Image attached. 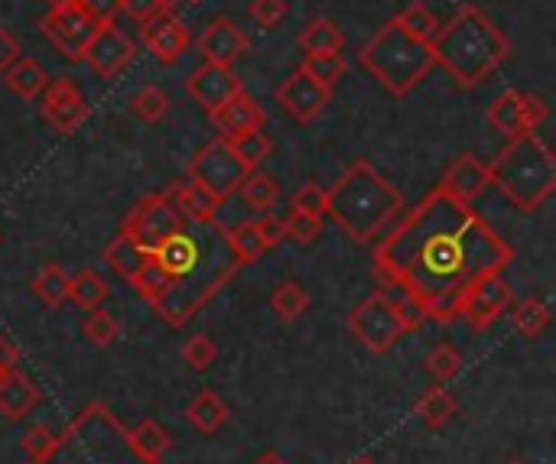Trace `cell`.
Wrapping results in <instances>:
<instances>
[{"label":"cell","instance_id":"obj_56","mask_svg":"<svg viewBox=\"0 0 556 464\" xmlns=\"http://www.w3.org/2000/svg\"><path fill=\"white\" fill-rule=\"evenodd\" d=\"M352 464H378V462H375V459H365V455H362V459H355Z\"/></svg>","mask_w":556,"mask_h":464},{"label":"cell","instance_id":"obj_25","mask_svg":"<svg viewBox=\"0 0 556 464\" xmlns=\"http://www.w3.org/2000/svg\"><path fill=\"white\" fill-rule=\"evenodd\" d=\"M147 260H150V254H143L140 247H134L121 231L108 241V247H104V267L111 270V273H117L121 280H127V283H134L137 280V273L147 267Z\"/></svg>","mask_w":556,"mask_h":464},{"label":"cell","instance_id":"obj_37","mask_svg":"<svg viewBox=\"0 0 556 464\" xmlns=\"http://www.w3.org/2000/svg\"><path fill=\"white\" fill-rule=\"evenodd\" d=\"M231 146H235V153L244 159V166H248L251 172H254V169H257V166H261V163L270 156V153H274V140L264 133V127H257V130H248V133H244V137H238Z\"/></svg>","mask_w":556,"mask_h":464},{"label":"cell","instance_id":"obj_16","mask_svg":"<svg viewBox=\"0 0 556 464\" xmlns=\"http://www.w3.org/2000/svg\"><path fill=\"white\" fill-rule=\"evenodd\" d=\"M241 78L228 68V65H215V62H202L195 72H189L186 78V94L205 111H218L228 98H235L241 91Z\"/></svg>","mask_w":556,"mask_h":464},{"label":"cell","instance_id":"obj_5","mask_svg":"<svg viewBox=\"0 0 556 464\" xmlns=\"http://www.w3.org/2000/svg\"><path fill=\"white\" fill-rule=\"evenodd\" d=\"M46 464H153L147 462L134 439L130 429L104 407V403H88L59 436L55 452L46 459Z\"/></svg>","mask_w":556,"mask_h":464},{"label":"cell","instance_id":"obj_12","mask_svg":"<svg viewBox=\"0 0 556 464\" xmlns=\"http://www.w3.org/2000/svg\"><path fill=\"white\" fill-rule=\"evenodd\" d=\"M508 309H511V286L505 283L502 273H489V276H479V280L459 296L456 315H463L476 332H485V328H492Z\"/></svg>","mask_w":556,"mask_h":464},{"label":"cell","instance_id":"obj_46","mask_svg":"<svg viewBox=\"0 0 556 464\" xmlns=\"http://www.w3.org/2000/svg\"><path fill=\"white\" fill-rule=\"evenodd\" d=\"M290 208H293V211H303V215H313V218H323V215H326V192H323L316 182H303V185L293 192Z\"/></svg>","mask_w":556,"mask_h":464},{"label":"cell","instance_id":"obj_32","mask_svg":"<svg viewBox=\"0 0 556 464\" xmlns=\"http://www.w3.org/2000/svg\"><path fill=\"white\" fill-rule=\"evenodd\" d=\"M511 319H515V328L525 335V338H541L544 332H547V325H551V306H547V299H541V296H528V299H521L518 306H515V312H511Z\"/></svg>","mask_w":556,"mask_h":464},{"label":"cell","instance_id":"obj_11","mask_svg":"<svg viewBox=\"0 0 556 464\" xmlns=\"http://www.w3.org/2000/svg\"><path fill=\"white\" fill-rule=\"evenodd\" d=\"M42 36L68 59V62H81L85 46L91 42L98 23L94 16L81 7V0H52L49 13L39 23Z\"/></svg>","mask_w":556,"mask_h":464},{"label":"cell","instance_id":"obj_36","mask_svg":"<svg viewBox=\"0 0 556 464\" xmlns=\"http://www.w3.org/2000/svg\"><path fill=\"white\" fill-rule=\"evenodd\" d=\"M394 23H397L404 33H410L414 39H424V42H430L433 33L440 29V20H437V13H433L427 3H410L407 10H401V13L394 16Z\"/></svg>","mask_w":556,"mask_h":464},{"label":"cell","instance_id":"obj_26","mask_svg":"<svg viewBox=\"0 0 556 464\" xmlns=\"http://www.w3.org/2000/svg\"><path fill=\"white\" fill-rule=\"evenodd\" d=\"M186 420L192 429H199L202 436H215L225 423H228V407L215 390H202L189 407H186Z\"/></svg>","mask_w":556,"mask_h":464},{"label":"cell","instance_id":"obj_54","mask_svg":"<svg viewBox=\"0 0 556 464\" xmlns=\"http://www.w3.org/2000/svg\"><path fill=\"white\" fill-rule=\"evenodd\" d=\"M254 464H290V462H283V459H280L277 452H267V455H261V459H257Z\"/></svg>","mask_w":556,"mask_h":464},{"label":"cell","instance_id":"obj_41","mask_svg":"<svg viewBox=\"0 0 556 464\" xmlns=\"http://www.w3.org/2000/svg\"><path fill=\"white\" fill-rule=\"evenodd\" d=\"M130 107H134V114H137L140 120L156 124V120H163V117H166V111H169V98H166L156 85H147V88H140V91L134 94Z\"/></svg>","mask_w":556,"mask_h":464},{"label":"cell","instance_id":"obj_43","mask_svg":"<svg viewBox=\"0 0 556 464\" xmlns=\"http://www.w3.org/2000/svg\"><path fill=\"white\" fill-rule=\"evenodd\" d=\"M283 228H287V237L303 244V247H309L323 237V218H313V215H303L293 208H290V218L283 221Z\"/></svg>","mask_w":556,"mask_h":464},{"label":"cell","instance_id":"obj_51","mask_svg":"<svg viewBox=\"0 0 556 464\" xmlns=\"http://www.w3.org/2000/svg\"><path fill=\"white\" fill-rule=\"evenodd\" d=\"M547 120V104L534 94H525V124H528V133H534L541 124Z\"/></svg>","mask_w":556,"mask_h":464},{"label":"cell","instance_id":"obj_34","mask_svg":"<svg viewBox=\"0 0 556 464\" xmlns=\"http://www.w3.org/2000/svg\"><path fill=\"white\" fill-rule=\"evenodd\" d=\"M238 192H241V198H244V205H248L251 211L267 215V211L274 208L277 195H280V182L254 169V172H248V179L241 182Z\"/></svg>","mask_w":556,"mask_h":464},{"label":"cell","instance_id":"obj_24","mask_svg":"<svg viewBox=\"0 0 556 464\" xmlns=\"http://www.w3.org/2000/svg\"><path fill=\"white\" fill-rule=\"evenodd\" d=\"M46 81H49L46 68H42L39 62H33V59H23V55L3 72V88H7L10 94L23 98V101H36V98L42 94Z\"/></svg>","mask_w":556,"mask_h":464},{"label":"cell","instance_id":"obj_3","mask_svg":"<svg viewBox=\"0 0 556 464\" xmlns=\"http://www.w3.org/2000/svg\"><path fill=\"white\" fill-rule=\"evenodd\" d=\"M433 62L443 65L463 88H479L511 55L505 29L479 7L463 3L430 39Z\"/></svg>","mask_w":556,"mask_h":464},{"label":"cell","instance_id":"obj_40","mask_svg":"<svg viewBox=\"0 0 556 464\" xmlns=\"http://www.w3.org/2000/svg\"><path fill=\"white\" fill-rule=\"evenodd\" d=\"M303 68H306L316 81H323L326 88H336L339 78L345 75L349 62L342 59V52H332V55H306V59H303Z\"/></svg>","mask_w":556,"mask_h":464},{"label":"cell","instance_id":"obj_48","mask_svg":"<svg viewBox=\"0 0 556 464\" xmlns=\"http://www.w3.org/2000/svg\"><path fill=\"white\" fill-rule=\"evenodd\" d=\"M163 7L160 0H121V13H127L134 23H147L150 16H156Z\"/></svg>","mask_w":556,"mask_h":464},{"label":"cell","instance_id":"obj_55","mask_svg":"<svg viewBox=\"0 0 556 464\" xmlns=\"http://www.w3.org/2000/svg\"><path fill=\"white\" fill-rule=\"evenodd\" d=\"M179 3H186V0H160V7H163L166 13H173V10H176Z\"/></svg>","mask_w":556,"mask_h":464},{"label":"cell","instance_id":"obj_44","mask_svg":"<svg viewBox=\"0 0 556 464\" xmlns=\"http://www.w3.org/2000/svg\"><path fill=\"white\" fill-rule=\"evenodd\" d=\"M55 442H59V436L49 426H33L23 436V452H26L29 464H46V459L55 452Z\"/></svg>","mask_w":556,"mask_h":464},{"label":"cell","instance_id":"obj_29","mask_svg":"<svg viewBox=\"0 0 556 464\" xmlns=\"http://www.w3.org/2000/svg\"><path fill=\"white\" fill-rule=\"evenodd\" d=\"M68 283L72 276L59 267V263H46L36 276H33V296L46 306V309H62L68 302Z\"/></svg>","mask_w":556,"mask_h":464},{"label":"cell","instance_id":"obj_23","mask_svg":"<svg viewBox=\"0 0 556 464\" xmlns=\"http://www.w3.org/2000/svg\"><path fill=\"white\" fill-rule=\"evenodd\" d=\"M489 124L505 137V140H518L528 133V124H525V91L518 88H508L502 91L492 107H489Z\"/></svg>","mask_w":556,"mask_h":464},{"label":"cell","instance_id":"obj_28","mask_svg":"<svg viewBox=\"0 0 556 464\" xmlns=\"http://www.w3.org/2000/svg\"><path fill=\"white\" fill-rule=\"evenodd\" d=\"M296 46L303 49V55H332V52H342L345 36H342V29L332 20H313L300 33Z\"/></svg>","mask_w":556,"mask_h":464},{"label":"cell","instance_id":"obj_47","mask_svg":"<svg viewBox=\"0 0 556 464\" xmlns=\"http://www.w3.org/2000/svg\"><path fill=\"white\" fill-rule=\"evenodd\" d=\"M251 16L264 29H274V26H280L287 20V0H254L251 3Z\"/></svg>","mask_w":556,"mask_h":464},{"label":"cell","instance_id":"obj_58","mask_svg":"<svg viewBox=\"0 0 556 464\" xmlns=\"http://www.w3.org/2000/svg\"><path fill=\"white\" fill-rule=\"evenodd\" d=\"M186 3H199V0H186Z\"/></svg>","mask_w":556,"mask_h":464},{"label":"cell","instance_id":"obj_20","mask_svg":"<svg viewBox=\"0 0 556 464\" xmlns=\"http://www.w3.org/2000/svg\"><path fill=\"white\" fill-rule=\"evenodd\" d=\"M443 189L453 192L456 198H463V202L472 205V202L489 189V166H485L476 153H463V156L446 169Z\"/></svg>","mask_w":556,"mask_h":464},{"label":"cell","instance_id":"obj_21","mask_svg":"<svg viewBox=\"0 0 556 464\" xmlns=\"http://www.w3.org/2000/svg\"><path fill=\"white\" fill-rule=\"evenodd\" d=\"M39 400H42L39 387H36L26 374H20V371L0 374V413H3L7 420H13V423L26 420V416L36 410Z\"/></svg>","mask_w":556,"mask_h":464},{"label":"cell","instance_id":"obj_39","mask_svg":"<svg viewBox=\"0 0 556 464\" xmlns=\"http://www.w3.org/2000/svg\"><path fill=\"white\" fill-rule=\"evenodd\" d=\"M430 374L440 381V384H453L459 374H463V355H459V348L456 345H450V341H443V345H437L433 351H430Z\"/></svg>","mask_w":556,"mask_h":464},{"label":"cell","instance_id":"obj_4","mask_svg":"<svg viewBox=\"0 0 556 464\" xmlns=\"http://www.w3.org/2000/svg\"><path fill=\"white\" fill-rule=\"evenodd\" d=\"M401 208L404 195L368 159H355L326 192V215H332L355 244H371Z\"/></svg>","mask_w":556,"mask_h":464},{"label":"cell","instance_id":"obj_15","mask_svg":"<svg viewBox=\"0 0 556 464\" xmlns=\"http://www.w3.org/2000/svg\"><path fill=\"white\" fill-rule=\"evenodd\" d=\"M81 59L94 68L98 78L111 81V78H117V75L130 65V59H134V42H130L127 33L117 29L114 23H98V29H94V36H91V42L85 46V55H81Z\"/></svg>","mask_w":556,"mask_h":464},{"label":"cell","instance_id":"obj_13","mask_svg":"<svg viewBox=\"0 0 556 464\" xmlns=\"http://www.w3.org/2000/svg\"><path fill=\"white\" fill-rule=\"evenodd\" d=\"M39 101H42L39 111H42L46 124H49L55 133H62V137L75 133V130L88 120V114H91L85 94L78 91V85H75L68 75L49 78L46 88H42V94H39Z\"/></svg>","mask_w":556,"mask_h":464},{"label":"cell","instance_id":"obj_52","mask_svg":"<svg viewBox=\"0 0 556 464\" xmlns=\"http://www.w3.org/2000/svg\"><path fill=\"white\" fill-rule=\"evenodd\" d=\"M261 228H264V237H267V244H270V247H277L280 241H287V228H283V221H280V218L264 215V218H261Z\"/></svg>","mask_w":556,"mask_h":464},{"label":"cell","instance_id":"obj_45","mask_svg":"<svg viewBox=\"0 0 556 464\" xmlns=\"http://www.w3.org/2000/svg\"><path fill=\"white\" fill-rule=\"evenodd\" d=\"M218 358V348L208 335H192L182 348V361L192 368V371H208Z\"/></svg>","mask_w":556,"mask_h":464},{"label":"cell","instance_id":"obj_7","mask_svg":"<svg viewBox=\"0 0 556 464\" xmlns=\"http://www.w3.org/2000/svg\"><path fill=\"white\" fill-rule=\"evenodd\" d=\"M365 72H371L394 98L410 94L437 65L433 62V49L424 39H414L410 33H404L394 20L384 23L358 52Z\"/></svg>","mask_w":556,"mask_h":464},{"label":"cell","instance_id":"obj_57","mask_svg":"<svg viewBox=\"0 0 556 464\" xmlns=\"http://www.w3.org/2000/svg\"><path fill=\"white\" fill-rule=\"evenodd\" d=\"M505 464H525V462H518V459H515V462H505Z\"/></svg>","mask_w":556,"mask_h":464},{"label":"cell","instance_id":"obj_53","mask_svg":"<svg viewBox=\"0 0 556 464\" xmlns=\"http://www.w3.org/2000/svg\"><path fill=\"white\" fill-rule=\"evenodd\" d=\"M16 364H20V348L7 335H0V374L16 371Z\"/></svg>","mask_w":556,"mask_h":464},{"label":"cell","instance_id":"obj_17","mask_svg":"<svg viewBox=\"0 0 556 464\" xmlns=\"http://www.w3.org/2000/svg\"><path fill=\"white\" fill-rule=\"evenodd\" d=\"M140 36H143V46L166 65L179 62L189 49V29L186 23L176 16V13H166L160 10L156 16H150L147 23H140Z\"/></svg>","mask_w":556,"mask_h":464},{"label":"cell","instance_id":"obj_6","mask_svg":"<svg viewBox=\"0 0 556 464\" xmlns=\"http://www.w3.org/2000/svg\"><path fill=\"white\" fill-rule=\"evenodd\" d=\"M489 185H495L518 211L534 215L556 189L554 150L538 133L508 140L502 156L489 166Z\"/></svg>","mask_w":556,"mask_h":464},{"label":"cell","instance_id":"obj_10","mask_svg":"<svg viewBox=\"0 0 556 464\" xmlns=\"http://www.w3.org/2000/svg\"><path fill=\"white\" fill-rule=\"evenodd\" d=\"M248 166H244V159L235 153V146L228 143V140H222V137H215V140H208L192 159H189V166H186V179H192V182H199L205 192H212L218 202H228L238 189H241V182L248 179Z\"/></svg>","mask_w":556,"mask_h":464},{"label":"cell","instance_id":"obj_8","mask_svg":"<svg viewBox=\"0 0 556 464\" xmlns=\"http://www.w3.org/2000/svg\"><path fill=\"white\" fill-rule=\"evenodd\" d=\"M349 332L375 355H388L410 328L397 309V299L384 289H375L371 296H365L352 315H349Z\"/></svg>","mask_w":556,"mask_h":464},{"label":"cell","instance_id":"obj_35","mask_svg":"<svg viewBox=\"0 0 556 464\" xmlns=\"http://www.w3.org/2000/svg\"><path fill=\"white\" fill-rule=\"evenodd\" d=\"M270 306H274V312H277L283 322H296V319H303V315H306V309H309V293L303 289V283H296V280H283V283L274 289Z\"/></svg>","mask_w":556,"mask_h":464},{"label":"cell","instance_id":"obj_31","mask_svg":"<svg viewBox=\"0 0 556 464\" xmlns=\"http://www.w3.org/2000/svg\"><path fill=\"white\" fill-rule=\"evenodd\" d=\"M108 283L101 273L94 270H78L68 283V302H75L78 309L91 312V309H101V302L108 299Z\"/></svg>","mask_w":556,"mask_h":464},{"label":"cell","instance_id":"obj_1","mask_svg":"<svg viewBox=\"0 0 556 464\" xmlns=\"http://www.w3.org/2000/svg\"><path fill=\"white\" fill-rule=\"evenodd\" d=\"M515 247L463 198L437 185L375 244V276L410 299L427 322L450 325L459 296L515 263Z\"/></svg>","mask_w":556,"mask_h":464},{"label":"cell","instance_id":"obj_33","mask_svg":"<svg viewBox=\"0 0 556 464\" xmlns=\"http://www.w3.org/2000/svg\"><path fill=\"white\" fill-rule=\"evenodd\" d=\"M130 439H134L137 452H140L147 462L166 464V452L173 449V439H169V433H166L160 423H153V420H143L137 429H130Z\"/></svg>","mask_w":556,"mask_h":464},{"label":"cell","instance_id":"obj_22","mask_svg":"<svg viewBox=\"0 0 556 464\" xmlns=\"http://www.w3.org/2000/svg\"><path fill=\"white\" fill-rule=\"evenodd\" d=\"M166 192H169V198H173L176 211H179L186 221H215V218H218L222 202H218L212 192H205L199 182L182 179V182L169 185Z\"/></svg>","mask_w":556,"mask_h":464},{"label":"cell","instance_id":"obj_42","mask_svg":"<svg viewBox=\"0 0 556 464\" xmlns=\"http://www.w3.org/2000/svg\"><path fill=\"white\" fill-rule=\"evenodd\" d=\"M85 338L94 345V348H108L117 335H121V325H117V319L111 315V312H104V309H91V315H88V322H85Z\"/></svg>","mask_w":556,"mask_h":464},{"label":"cell","instance_id":"obj_18","mask_svg":"<svg viewBox=\"0 0 556 464\" xmlns=\"http://www.w3.org/2000/svg\"><path fill=\"white\" fill-rule=\"evenodd\" d=\"M248 49H251V39L231 16H215L199 36V52L205 55V62H215V65L231 68Z\"/></svg>","mask_w":556,"mask_h":464},{"label":"cell","instance_id":"obj_2","mask_svg":"<svg viewBox=\"0 0 556 464\" xmlns=\"http://www.w3.org/2000/svg\"><path fill=\"white\" fill-rule=\"evenodd\" d=\"M153 260L169 276V289L153 309L173 328L189 325L202 306H208L212 296L222 293L241 270L218 218L182 221V228L153 254Z\"/></svg>","mask_w":556,"mask_h":464},{"label":"cell","instance_id":"obj_27","mask_svg":"<svg viewBox=\"0 0 556 464\" xmlns=\"http://www.w3.org/2000/svg\"><path fill=\"white\" fill-rule=\"evenodd\" d=\"M459 413V400L440 384L433 390H427L420 400H417V420L427 426V429H443L456 420Z\"/></svg>","mask_w":556,"mask_h":464},{"label":"cell","instance_id":"obj_38","mask_svg":"<svg viewBox=\"0 0 556 464\" xmlns=\"http://www.w3.org/2000/svg\"><path fill=\"white\" fill-rule=\"evenodd\" d=\"M134 286V293L140 296V299H147L150 306H156L163 296H166V289H169V276L163 273V267L150 257L147 260V267L137 273V280L130 283Z\"/></svg>","mask_w":556,"mask_h":464},{"label":"cell","instance_id":"obj_59","mask_svg":"<svg viewBox=\"0 0 556 464\" xmlns=\"http://www.w3.org/2000/svg\"><path fill=\"white\" fill-rule=\"evenodd\" d=\"M0 244H3V234H0Z\"/></svg>","mask_w":556,"mask_h":464},{"label":"cell","instance_id":"obj_50","mask_svg":"<svg viewBox=\"0 0 556 464\" xmlns=\"http://www.w3.org/2000/svg\"><path fill=\"white\" fill-rule=\"evenodd\" d=\"M20 52H23V49H20V39H16L10 29H3V26H0V75H3V72L20 59Z\"/></svg>","mask_w":556,"mask_h":464},{"label":"cell","instance_id":"obj_30","mask_svg":"<svg viewBox=\"0 0 556 464\" xmlns=\"http://www.w3.org/2000/svg\"><path fill=\"white\" fill-rule=\"evenodd\" d=\"M225 237H228V244H231V250H235V257H238L241 267H244V263H254L261 254L270 250L261 221H244V224L225 228Z\"/></svg>","mask_w":556,"mask_h":464},{"label":"cell","instance_id":"obj_9","mask_svg":"<svg viewBox=\"0 0 556 464\" xmlns=\"http://www.w3.org/2000/svg\"><path fill=\"white\" fill-rule=\"evenodd\" d=\"M182 221H186V218L176 211L169 192H150V195H143V198L124 215L121 234H124L134 247H140L143 254L153 257V254L182 228Z\"/></svg>","mask_w":556,"mask_h":464},{"label":"cell","instance_id":"obj_49","mask_svg":"<svg viewBox=\"0 0 556 464\" xmlns=\"http://www.w3.org/2000/svg\"><path fill=\"white\" fill-rule=\"evenodd\" d=\"M81 7L94 16V23H114L121 13V0H81Z\"/></svg>","mask_w":556,"mask_h":464},{"label":"cell","instance_id":"obj_14","mask_svg":"<svg viewBox=\"0 0 556 464\" xmlns=\"http://www.w3.org/2000/svg\"><path fill=\"white\" fill-rule=\"evenodd\" d=\"M277 104L296 120V124H313L329 104H332V88H326L323 81H316L303 65H296V72H290L280 88H277Z\"/></svg>","mask_w":556,"mask_h":464},{"label":"cell","instance_id":"obj_19","mask_svg":"<svg viewBox=\"0 0 556 464\" xmlns=\"http://www.w3.org/2000/svg\"><path fill=\"white\" fill-rule=\"evenodd\" d=\"M208 117H212V124H215L218 137H222V140H228V143H235V140H238V137H244L248 130L264 127V107H261V104H257V98H254V94H248L244 88H241L235 98H228L218 111H212Z\"/></svg>","mask_w":556,"mask_h":464}]
</instances>
